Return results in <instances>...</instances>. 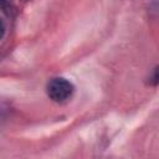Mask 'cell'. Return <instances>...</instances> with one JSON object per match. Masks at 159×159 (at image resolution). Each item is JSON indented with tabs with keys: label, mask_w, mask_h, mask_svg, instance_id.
I'll list each match as a JSON object with an SVG mask.
<instances>
[{
	"label": "cell",
	"mask_w": 159,
	"mask_h": 159,
	"mask_svg": "<svg viewBox=\"0 0 159 159\" xmlns=\"http://www.w3.org/2000/svg\"><path fill=\"white\" fill-rule=\"evenodd\" d=\"M73 84L62 77L52 78L47 84V94L55 102H65L73 93Z\"/></svg>",
	"instance_id": "1"
},
{
	"label": "cell",
	"mask_w": 159,
	"mask_h": 159,
	"mask_svg": "<svg viewBox=\"0 0 159 159\" xmlns=\"http://www.w3.org/2000/svg\"><path fill=\"white\" fill-rule=\"evenodd\" d=\"M149 82H150V84H159V67L154 68V71L149 78Z\"/></svg>",
	"instance_id": "2"
}]
</instances>
